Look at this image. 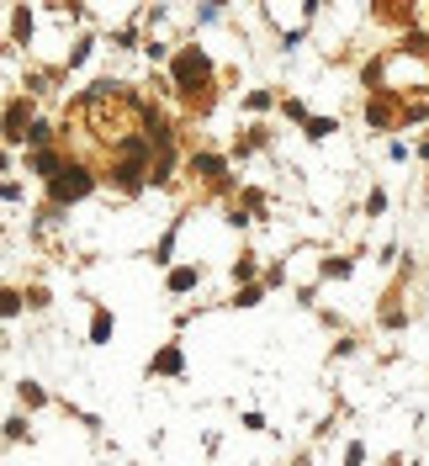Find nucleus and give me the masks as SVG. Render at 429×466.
I'll use <instances>...</instances> for the list:
<instances>
[{"instance_id": "nucleus-1", "label": "nucleus", "mask_w": 429, "mask_h": 466, "mask_svg": "<svg viewBox=\"0 0 429 466\" xmlns=\"http://www.w3.org/2000/svg\"><path fill=\"white\" fill-rule=\"evenodd\" d=\"M85 185H90L85 175H59V181H53V191H59V196H80Z\"/></svg>"}]
</instances>
